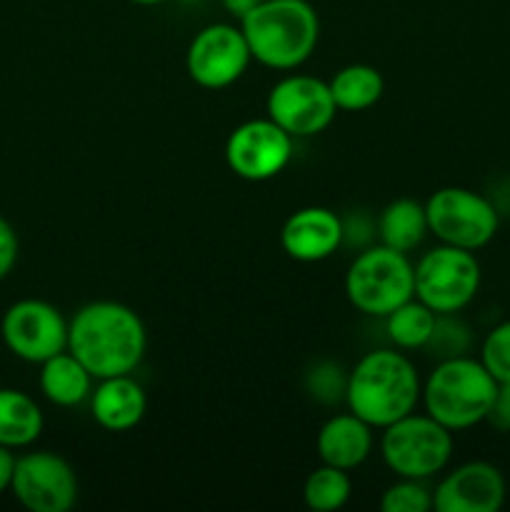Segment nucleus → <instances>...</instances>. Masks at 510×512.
Masks as SVG:
<instances>
[{
    "label": "nucleus",
    "instance_id": "nucleus-1",
    "mask_svg": "<svg viewBox=\"0 0 510 512\" xmlns=\"http://www.w3.org/2000/svg\"><path fill=\"white\" fill-rule=\"evenodd\" d=\"M148 333L133 308L115 300L83 305L68 323V350L95 380L130 375L143 360Z\"/></svg>",
    "mask_w": 510,
    "mask_h": 512
},
{
    "label": "nucleus",
    "instance_id": "nucleus-2",
    "mask_svg": "<svg viewBox=\"0 0 510 512\" xmlns=\"http://www.w3.org/2000/svg\"><path fill=\"white\" fill-rule=\"evenodd\" d=\"M423 385L410 358L395 350H373L348 373L345 403L350 413L373 428H388L395 420L415 413Z\"/></svg>",
    "mask_w": 510,
    "mask_h": 512
},
{
    "label": "nucleus",
    "instance_id": "nucleus-3",
    "mask_svg": "<svg viewBox=\"0 0 510 512\" xmlns=\"http://www.w3.org/2000/svg\"><path fill=\"white\" fill-rule=\"evenodd\" d=\"M250 55L265 68H300L320 38V18L308 0H263L240 18Z\"/></svg>",
    "mask_w": 510,
    "mask_h": 512
},
{
    "label": "nucleus",
    "instance_id": "nucleus-4",
    "mask_svg": "<svg viewBox=\"0 0 510 512\" xmlns=\"http://www.w3.org/2000/svg\"><path fill=\"white\" fill-rule=\"evenodd\" d=\"M498 380L480 360L468 355L443 358L423 385V405L430 418L448 430H468L488 420Z\"/></svg>",
    "mask_w": 510,
    "mask_h": 512
},
{
    "label": "nucleus",
    "instance_id": "nucleus-5",
    "mask_svg": "<svg viewBox=\"0 0 510 512\" xmlns=\"http://www.w3.org/2000/svg\"><path fill=\"white\" fill-rule=\"evenodd\" d=\"M345 295L360 313L385 318L415 298V265L408 253L383 243L365 248L345 273Z\"/></svg>",
    "mask_w": 510,
    "mask_h": 512
},
{
    "label": "nucleus",
    "instance_id": "nucleus-6",
    "mask_svg": "<svg viewBox=\"0 0 510 512\" xmlns=\"http://www.w3.org/2000/svg\"><path fill=\"white\" fill-rule=\"evenodd\" d=\"M380 455L398 478L428 480L453 458V430L425 415H405L383 428Z\"/></svg>",
    "mask_w": 510,
    "mask_h": 512
},
{
    "label": "nucleus",
    "instance_id": "nucleus-7",
    "mask_svg": "<svg viewBox=\"0 0 510 512\" xmlns=\"http://www.w3.org/2000/svg\"><path fill=\"white\" fill-rule=\"evenodd\" d=\"M480 263L473 250L443 245L415 265V298L435 313H460L480 290Z\"/></svg>",
    "mask_w": 510,
    "mask_h": 512
},
{
    "label": "nucleus",
    "instance_id": "nucleus-8",
    "mask_svg": "<svg viewBox=\"0 0 510 512\" xmlns=\"http://www.w3.org/2000/svg\"><path fill=\"white\" fill-rule=\"evenodd\" d=\"M428 230L443 245H455L463 250H480L495 238L500 228L498 210L485 195L470 188L435 190L425 203Z\"/></svg>",
    "mask_w": 510,
    "mask_h": 512
},
{
    "label": "nucleus",
    "instance_id": "nucleus-9",
    "mask_svg": "<svg viewBox=\"0 0 510 512\" xmlns=\"http://www.w3.org/2000/svg\"><path fill=\"white\" fill-rule=\"evenodd\" d=\"M268 118L290 138H313L330 128L338 105L325 80L313 75H288L278 80L268 95Z\"/></svg>",
    "mask_w": 510,
    "mask_h": 512
},
{
    "label": "nucleus",
    "instance_id": "nucleus-10",
    "mask_svg": "<svg viewBox=\"0 0 510 512\" xmlns=\"http://www.w3.org/2000/svg\"><path fill=\"white\" fill-rule=\"evenodd\" d=\"M0 335L15 358L25 363H45L68 350V323L55 305L45 300H18L0 323Z\"/></svg>",
    "mask_w": 510,
    "mask_h": 512
},
{
    "label": "nucleus",
    "instance_id": "nucleus-11",
    "mask_svg": "<svg viewBox=\"0 0 510 512\" xmlns=\"http://www.w3.org/2000/svg\"><path fill=\"white\" fill-rule=\"evenodd\" d=\"M250 60L253 55L243 30L228 23H213L190 40L185 68L200 88L220 90L238 83Z\"/></svg>",
    "mask_w": 510,
    "mask_h": 512
},
{
    "label": "nucleus",
    "instance_id": "nucleus-12",
    "mask_svg": "<svg viewBox=\"0 0 510 512\" xmlns=\"http://www.w3.org/2000/svg\"><path fill=\"white\" fill-rule=\"evenodd\" d=\"M293 158V138L270 118L248 120L228 135L225 160L238 178L263 183L283 173Z\"/></svg>",
    "mask_w": 510,
    "mask_h": 512
},
{
    "label": "nucleus",
    "instance_id": "nucleus-13",
    "mask_svg": "<svg viewBox=\"0 0 510 512\" xmlns=\"http://www.w3.org/2000/svg\"><path fill=\"white\" fill-rule=\"evenodd\" d=\"M10 490L30 512H68L78 500V478L68 460L40 450L15 460Z\"/></svg>",
    "mask_w": 510,
    "mask_h": 512
},
{
    "label": "nucleus",
    "instance_id": "nucleus-14",
    "mask_svg": "<svg viewBox=\"0 0 510 512\" xmlns=\"http://www.w3.org/2000/svg\"><path fill=\"white\" fill-rule=\"evenodd\" d=\"M503 473L493 463L473 460L450 470L433 490V510L438 512H498L505 503Z\"/></svg>",
    "mask_w": 510,
    "mask_h": 512
},
{
    "label": "nucleus",
    "instance_id": "nucleus-15",
    "mask_svg": "<svg viewBox=\"0 0 510 512\" xmlns=\"http://www.w3.org/2000/svg\"><path fill=\"white\" fill-rule=\"evenodd\" d=\"M343 220L330 208L295 210L280 230V245L298 263H320L343 245Z\"/></svg>",
    "mask_w": 510,
    "mask_h": 512
},
{
    "label": "nucleus",
    "instance_id": "nucleus-16",
    "mask_svg": "<svg viewBox=\"0 0 510 512\" xmlns=\"http://www.w3.org/2000/svg\"><path fill=\"white\" fill-rule=\"evenodd\" d=\"M145 410H148V395L143 385L130 375L103 378L90 393V413L95 423L110 433L133 430L145 418Z\"/></svg>",
    "mask_w": 510,
    "mask_h": 512
},
{
    "label": "nucleus",
    "instance_id": "nucleus-17",
    "mask_svg": "<svg viewBox=\"0 0 510 512\" xmlns=\"http://www.w3.org/2000/svg\"><path fill=\"white\" fill-rule=\"evenodd\" d=\"M320 460L340 470H355L373 453V425L355 413L333 415L315 440Z\"/></svg>",
    "mask_w": 510,
    "mask_h": 512
},
{
    "label": "nucleus",
    "instance_id": "nucleus-18",
    "mask_svg": "<svg viewBox=\"0 0 510 512\" xmlns=\"http://www.w3.org/2000/svg\"><path fill=\"white\" fill-rule=\"evenodd\" d=\"M40 390L60 408H75L93 393V375L73 353H58L40 363Z\"/></svg>",
    "mask_w": 510,
    "mask_h": 512
},
{
    "label": "nucleus",
    "instance_id": "nucleus-19",
    "mask_svg": "<svg viewBox=\"0 0 510 512\" xmlns=\"http://www.w3.org/2000/svg\"><path fill=\"white\" fill-rule=\"evenodd\" d=\"M43 410L23 390L0 388V445L28 448L43 433Z\"/></svg>",
    "mask_w": 510,
    "mask_h": 512
},
{
    "label": "nucleus",
    "instance_id": "nucleus-20",
    "mask_svg": "<svg viewBox=\"0 0 510 512\" xmlns=\"http://www.w3.org/2000/svg\"><path fill=\"white\" fill-rule=\"evenodd\" d=\"M428 233L430 230L425 205H420L418 200H393V203L380 213L378 235L380 243L388 245V248L400 250V253H410V250H415L423 243V238Z\"/></svg>",
    "mask_w": 510,
    "mask_h": 512
},
{
    "label": "nucleus",
    "instance_id": "nucleus-21",
    "mask_svg": "<svg viewBox=\"0 0 510 512\" xmlns=\"http://www.w3.org/2000/svg\"><path fill=\"white\" fill-rule=\"evenodd\" d=\"M328 88L338 110L360 113V110H368L370 105H375L383 98L385 80L378 68L358 63L338 70L328 83Z\"/></svg>",
    "mask_w": 510,
    "mask_h": 512
},
{
    "label": "nucleus",
    "instance_id": "nucleus-22",
    "mask_svg": "<svg viewBox=\"0 0 510 512\" xmlns=\"http://www.w3.org/2000/svg\"><path fill=\"white\" fill-rule=\"evenodd\" d=\"M435 318H438L435 310L420 303L418 298H410L408 303L398 305L393 313L385 315V330H388L390 343L400 350L425 348L433 335Z\"/></svg>",
    "mask_w": 510,
    "mask_h": 512
},
{
    "label": "nucleus",
    "instance_id": "nucleus-23",
    "mask_svg": "<svg viewBox=\"0 0 510 512\" xmlns=\"http://www.w3.org/2000/svg\"><path fill=\"white\" fill-rule=\"evenodd\" d=\"M353 493L348 470L333 468V465H320L305 478L303 500L315 512H335L343 508Z\"/></svg>",
    "mask_w": 510,
    "mask_h": 512
},
{
    "label": "nucleus",
    "instance_id": "nucleus-24",
    "mask_svg": "<svg viewBox=\"0 0 510 512\" xmlns=\"http://www.w3.org/2000/svg\"><path fill=\"white\" fill-rule=\"evenodd\" d=\"M380 510L383 512H428L433 510V493L423 480L398 478L390 488H385L380 498Z\"/></svg>",
    "mask_w": 510,
    "mask_h": 512
},
{
    "label": "nucleus",
    "instance_id": "nucleus-25",
    "mask_svg": "<svg viewBox=\"0 0 510 512\" xmlns=\"http://www.w3.org/2000/svg\"><path fill=\"white\" fill-rule=\"evenodd\" d=\"M425 348L435 350L440 355V360L465 355V350L470 348V328L463 320L453 318V313H438L433 335H430Z\"/></svg>",
    "mask_w": 510,
    "mask_h": 512
},
{
    "label": "nucleus",
    "instance_id": "nucleus-26",
    "mask_svg": "<svg viewBox=\"0 0 510 512\" xmlns=\"http://www.w3.org/2000/svg\"><path fill=\"white\" fill-rule=\"evenodd\" d=\"M480 363L498 383H510V320L495 325L480 345Z\"/></svg>",
    "mask_w": 510,
    "mask_h": 512
},
{
    "label": "nucleus",
    "instance_id": "nucleus-27",
    "mask_svg": "<svg viewBox=\"0 0 510 512\" xmlns=\"http://www.w3.org/2000/svg\"><path fill=\"white\" fill-rule=\"evenodd\" d=\"M345 383H348V375H343V368L335 363H318L305 378L308 393L325 405L345 400Z\"/></svg>",
    "mask_w": 510,
    "mask_h": 512
},
{
    "label": "nucleus",
    "instance_id": "nucleus-28",
    "mask_svg": "<svg viewBox=\"0 0 510 512\" xmlns=\"http://www.w3.org/2000/svg\"><path fill=\"white\" fill-rule=\"evenodd\" d=\"M18 235H15L13 225L0 215V280L8 278L10 270L18 263Z\"/></svg>",
    "mask_w": 510,
    "mask_h": 512
},
{
    "label": "nucleus",
    "instance_id": "nucleus-29",
    "mask_svg": "<svg viewBox=\"0 0 510 512\" xmlns=\"http://www.w3.org/2000/svg\"><path fill=\"white\" fill-rule=\"evenodd\" d=\"M488 423L500 433H510V383H498L493 408L488 413Z\"/></svg>",
    "mask_w": 510,
    "mask_h": 512
},
{
    "label": "nucleus",
    "instance_id": "nucleus-30",
    "mask_svg": "<svg viewBox=\"0 0 510 512\" xmlns=\"http://www.w3.org/2000/svg\"><path fill=\"white\" fill-rule=\"evenodd\" d=\"M15 455L10 448H3L0 445V495L5 490H10V483H13V473H15Z\"/></svg>",
    "mask_w": 510,
    "mask_h": 512
},
{
    "label": "nucleus",
    "instance_id": "nucleus-31",
    "mask_svg": "<svg viewBox=\"0 0 510 512\" xmlns=\"http://www.w3.org/2000/svg\"><path fill=\"white\" fill-rule=\"evenodd\" d=\"M260 3H263V0H223L225 10H228L230 15H235V18H243L245 13H250V10Z\"/></svg>",
    "mask_w": 510,
    "mask_h": 512
},
{
    "label": "nucleus",
    "instance_id": "nucleus-32",
    "mask_svg": "<svg viewBox=\"0 0 510 512\" xmlns=\"http://www.w3.org/2000/svg\"><path fill=\"white\" fill-rule=\"evenodd\" d=\"M130 3H138V5H160L165 0H130Z\"/></svg>",
    "mask_w": 510,
    "mask_h": 512
},
{
    "label": "nucleus",
    "instance_id": "nucleus-33",
    "mask_svg": "<svg viewBox=\"0 0 510 512\" xmlns=\"http://www.w3.org/2000/svg\"><path fill=\"white\" fill-rule=\"evenodd\" d=\"M183 3H198V0H183Z\"/></svg>",
    "mask_w": 510,
    "mask_h": 512
}]
</instances>
